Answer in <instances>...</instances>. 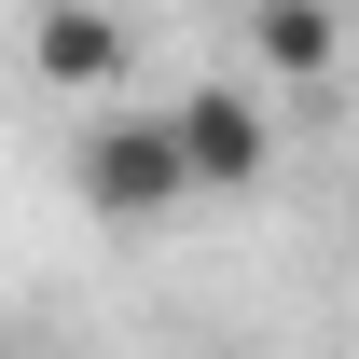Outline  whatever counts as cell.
<instances>
[{"instance_id":"6da1fadb","label":"cell","mask_w":359,"mask_h":359,"mask_svg":"<svg viewBox=\"0 0 359 359\" xmlns=\"http://www.w3.org/2000/svg\"><path fill=\"white\" fill-rule=\"evenodd\" d=\"M69 194H83L97 222H166V208H194L166 111H111V97H97V125L69 138Z\"/></svg>"},{"instance_id":"7a4b0ae2","label":"cell","mask_w":359,"mask_h":359,"mask_svg":"<svg viewBox=\"0 0 359 359\" xmlns=\"http://www.w3.org/2000/svg\"><path fill=\"white\" fill-rule=\"evenodd\" d=\"M166 138H180V180L194 194H263V166H276V125H263L249 83H194L166 111Z\"/></svg>"},{"instance_id":"277c9868","label":"cell","mask_w":359,"mask_h":359,"mask_svg":"<svg viewBox=\"0 0 359 359\" xmlns=\"http://www.w3.org/2000/svg\"><path fill=\"white\" fill-rule=\"evenodd\" d=\"M249 55H263L276 83H332V55H346V14H332V0H263V14H249Z\"/></svg>"},{"instance_id":"3957f363","label":"cell","mask_w":359,"mask_h":359,"mask_svg":"<svg viewBox=\"0 0 359 359\" xmlns=\"http://www.w3.org/2000/svg\"><path fill=\"white\" fill-rule=\"evenodd\" d=\"M28 69H42L55 97H125L138 28L111 14V0H42V28H28Z\"/></svg>"},{"instance_id":"5b68a950","label":"cell","mask_w":359,"mask_h":359,"mask_svg":"<svg viewBox=\"0 0 359 359\" xmlns=\"http://www.w3.org/2000/svg\"><path fill=\"white\" fill-rule=\"evenodd\" d=\"M0 359H14V332H0Z\"/></svg>"}]
</instances>
